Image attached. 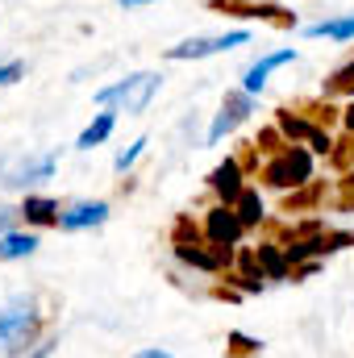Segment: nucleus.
Listing matches in <instances>:
<instances>
[{"label": "nucleus", "mask_w": 354, "mask_h": 358, "mask_svg": "<svg viewBox=\"0 0 354 358\" xmlns=\"http://www.w3.org/2000/svg\"><path fill=\"white\" fill-rule=\"evenodd\" d=\"M342 121H346V129H354V104L346 108V113H342Z\"/></svg>", "instance_id": "cd10ccee"}, {"label": "nucleus", "mask_w": 354, "mask_h": 358, "mask_svg": "<svg viewBox=\"0 0 354 358\" xmlns=\"http://www.w3.org/2000/svg\"><path fill=\"white\" fill-rule=\"evenodd\" d=\"M255 150H275V155H279V125L259 129V142H255Z\"/></svg>", "instance_id": "4be33fe9"}, {"label": "nucleus", "mask_w": 354, "mask_h": 358, "mask_svg": "<svg viewBox=\"0 0 354 358\" xmlns=\"http://www.w3.org/2000/svg\"><path fill=\"white\" fill-rule=\"evenodd\" d=\"M242 292H263V279H267V271L263 263H259V255L255 250H242V259H238V271L229 275Z\"/></svg>", "instance_id": "9b49d317"}, {"label": "nucleus", "mask_w": 354, "mask_h": 358, "mask_svg": "<svg viewBox=\"0 0 354 358\" xmlns=\"http://www.w3.org/2000/svg\"><path fill=\"white\" fill-rule=\"evenodd\" d=\"M125 8H138V4H150V0H121Z\"/></svg>", "instance_id": "c85d7f7f"}, {"label": "nucleus", "mask_w": 354, "mask_h": 358, "mask_svg": "<svg viewBox=\"0 0 354 358\" xmlns=\"http://www.w3.org/2000/svg\"><path fill=\"white\" fill-rule=\"evenodd\" d=\"M275 125H279V134L288 138V146H296V142H313L321 129L313 125V121H304V117H296V113H275Z\"/></svg>", "instance_id": "f8f14e48"}, {"label": "nucleus", "mask_w": 354, "mask_h": 358, "mask_svg": "<svg viewBox=\"0 0 354 358\" xmlns=\"http://www.w3.org/2000/svg\"><path fill=\"white\" fill-rule=\"evenodd\" d=\"M34 250H38V238H34V234H13V229L0 234V259H4V263H13V259H29Z\"/></svg>", "instance_id": "2eb2a0df"}, {"label": "nucleus", "mask_w": 354, "mask_h": 358, "mask_svg": "<svg viewBox=\"0 0 354 358\" xmlns=\"http://www.w3.org/2000/svg\"><path fill=\"white\" fill-rule=\"evenodd\" d=\"M229 342H234V355H259V342H250L246 334H229Z\"/></svg>", "instance_id": "b1692460"}, {"label": "nucleus", "mask_w": 354, "mask_h": 358, "mask_svg": "<svg viewBox=\"0 0 354 358\" xmlns=\"http://www.w3.org/2000/svg\"><path fill=\"white\" fill-rule=\"evenodd\" d=\"M309 38H334V42H351L354 38V13L351 17H334V21H317L304 29Z\"/></svg>", "instance_id": "dca6fc26"}, {"label": "nucleus", "mask_w": 354, "mask_h": 358, "mask_svg": "<svg viewBox=\"0 0 354 358\" xmlns=\"http://www.w3.org/2000/svg\"><path fill=\"white\" fill-rule=\"evenodd\" d=\"M142 150H146V138H138V142H134V146H129V150H121V155H117V163H113V167H117V171H121V176H125V171H129V167H134V163H138V159H142Z\"/></svg>", "instance_id": "412c9836"}, {"label": "nucleus", "mask_w": 354, "mask_h": 358, "mask_svg": "<svg viewBox=\"0 0 354 358\" xmlns=\"http://www.w3.org/2000/svg\"><path fill=\"white\" fill-rule=\"evenodd\" d=\"M21 80V63H0V88Z\"/></svg>", "instance_id": "393cba45"}, {"label": "nucleus", "mask_w": 354, "mask_h": 358, "mask_svg": "<svg viewBox=\"0 0 354 358\" xmlns=\"http://www.w3.org/2000/svg\"><path fill=\"white\" fill-rule=\"evenodd\" d=\"M259 255V263H263V271H267V279H288V250H275V246H259L255 250Z\"/></svg>", "instance_id": "f3484780"}, {"label": "nucleus", "mask_w": 354, "mask_h": 358, "mask_svg": "<svg viewBox=\"0 0 354 358\" xmlns=\"http://www.w3.org/2000/svg\"><path fill=\"white\" fill-rule=\"evenodd\" d=\"M21 213H25V221L29 225H59V204L55 200H46V196H25V204H21Z\"/></svg>", "instance_id": "4468645a"}, {"label": "nucleus", "mask_w": 354, "mask_h": 358, "mask_svg": "<svg viewBox=\"0 0 354 358\" xmlns=\"http://www.w3.org/2000/svg\"><path fill=\"white\" fill-rule=\"evenodd\" d=\"M208 187H213L225 204H238V196L246 192V187H242V163H238V159H225V163L208 176Z\"/></svg>", "instance_id": "1a4fd4ad"}, {"label": "nucleus", "mask_w": 354, "mask_h": 358, "mask_svg": "<svg viewBox=\"0 0 354 358\" xmlns=\"http://www.w3.org/2000/svg\"><path fill=\"white\" fill-rule=\"evenodd\" d=\"M113 121H117L113 113H100V117L92 121L88 129L80 134V142H76V146H80V150H92V146H100V142H104V138L113 134Z\"/></svg>", "instance_id": "6ab92c4d"}, {"label": "nucleus", "mask_w": 354, "mask_h": 358, "mask_svg": "<svg viewBox=\"0 0 354 358\" xmlns=\"http://www.w3.org/2000/svg\"><path fill=\"white\" fill-rule=\"evenodd\" d=\"M296 59V50L288 46V50H275V55H263L255 67H246V76H242V92H250V96H259L267 84V76L275 71V67H283V63H292Z\"/></svg>", "instance_id": "9d476101"}, {"label": "nucleus", "mask_w": 354, "mask_h": 358, "mask_svg": "<svg viewBox=\"0 0 354 358\" xmlns=\"http://www.w3.org/2000/svg\"><path fill=\"white\" fill-rule=\"evenodd\" d=\"M309 146H313L317 155H330V150H334V142H330V134H325V129H321V134H317V138H313Z\"/></svg>", "instance_id": "a878e982"}, {"label": "nucleus", "mask_w": 354, "mask_h": 358, "mask_svg": "<svg viewBox=\"0 0 354 358\" xmlns=\"http://www.w3.org/2000/svg\"><path fill=\"white\" fill-rule=\"evenodd\" d=\"M263 179L271 187H300V183H309L313 179V155L304 150V146H283L271 163L263 167Z\"/></svg>", "instance_id": "f03ea898"}, {"label": "nucleus", "mask_w": 354, "mask_h": 358, "mask_svg": "<svg viewBox=\"0 0 354 358\" xmlns=\"http://www.w3.org/2000/svg\"><path fill=\"white\" fill-rule=\"evenodd\" d=\"M155 92H159V76L155 71H138V76H129V80H121L113 88H100L96 100L100 104H117L121 113H142L155 100Z\"/></svg>", "instance_id": "f257e3e1"}, {"label": "nucleus", "mask_w": 354, "mask_h": 358, "mask_svg": "<svg viewBox=\"0 0 354 358\" xmlns=\"http://www.w3.org/2000/svg\"><path fill=\"white\" fill-rule=\"evenodd\" d=\"M104 221H108V204L104 200H84V204H71L59 217V229H92V225H104Z\"/></svg>", "instance_id": "6e6552de"}, {"label": "nucleus", "mask_w": 354, "mask_h": 358, "mask_svg": "<svg viewBox=\"0 0 354 358\" xmlns=\"http://www.w3.org/2000/svg\"><path fill=\"white\" fill-rule=\"evenodd\" d=\"M250 42V34L246 29H234V34H221V38H187V42H179L167 50V59H208V55H221V50H234V46H246Z\"/></svg>", "instance_id": "423d86ee"}, {"label": "nucleus", "mask_w": 354, "mask_h": 358, "mask_svg": "<svg viewBox=\"0 0 354 358\" xmlns=\"http://www.w3.org/2000/svg\"><path fill=\"white\" fill-rule=\"evenodd\" d=\"M176 259L187 263V267H200V271H221V255L217 250H204L200 242H176Z\"/></svg>", "instance_id": "ddd939ff"}, {"label": "nucleus", "mask_w": 354, "mask_h": 358, "mask_svg": "<svg viewBox=\"0 0 354 358\" xmlns=\"http://www.w3.org/2000/svg\"><path fill=\"white\" fill-rule=\"evenodd\" d=\"M55 176V155H4L0 159V187H29Z\"/></svg>", "instance_id": "20e7f679"}, {"label": "nucleus", "mask_w": 354, "mask_h": 358, "mask_svg": "<svg viewBox=\"0 0 354 358\" xmlns=\"http://www.w3.org/2000/svg\"><path fill=\"white\" fill-rule=\"evenodd\" d=\"M242 217L229 208V204H217L208 217H204V234H208V242L217 246V255L221 259H229V246H238V238H242Z\"/></svg>", "instance_id": "39448f33"}, {"label": "nucleus", "mask_w": 354, "mask_h": 358, "mask_svg": "<svg viewBox=\"0 0 354 358\" xmlns=\"http://www.w3.org/2000/svg\"><path fill=\"white\" fill-rule=\"evenodd\" d=\"M38 329V313H34V300L17 296L0 308V350H17L34 338Z\"/></svg>", "instance_id": "7ed1b4c3"}, {"label": "nucleus", "mask_w": 354, "mask_h": 358, "mask_svg": "<svg viewBox=\"0 0 354 358\" xmlns=\"http://www.w3.org/2000/svg\"><path fill=\"white\" fill-rule=\"evenodd\" d=\"M234 213L242 217V225H246V229H250V225H259V221H263V196L246 187V192L238 196V204H234Z\"/></svg>", "instance_id": "a211bd4d"}, {"label": "nucleus", "mask_w": 354, "mask_h": 358, "mask_svg": "<svg viewBox=\"0 0 354 358\" xmlns=\"http://www.w3.org/2000/svg\"><path fill=\"white\" fill-rule=\"evenodd\" d=\"M321 196V183H309V192H300V196H288V213L292 208H304V204H313Z\"/></svg>", "instance_id": "5701e85b"}, {"label": "nucleus", "mask_w": 354, "mask_h": 358, "mask_svg": "<svg viewBox=\"0 0 354 358\" xmlns=\"http://www.w3.org/2000/svg\"><path fill=\"white\" fill-rule=\"evenodd\" d=\"M138 358H171V355H167V350H142Z\"/></svg>", "instance_id": "bb28decb"}, {"label": "nucleus", "mask_w": 354, "mask_h": 358, "mask_svg": "<svg viewBox=\"0 0 354 358\" xmlns=\"http://www.w3.org/2000/svg\"><path fill=\"white\" fill-rule=\"evenodd\" d=\"M325 96H354V59L325 80Z\"/></svg>", "instance_id": "aec40b11"}, {"label": "nucleus", "mask_w": 354, "mask_h": 358, "mask_svg": "<svg viewBox=\"0 0 354 358\" xmlns=\"http://www.w3.org/2000/svg\"><path fill=\"white\" fill-rule=\"evenodd\" d=\"M250 113H255V96H250V92H229V96H225V104H221V113H217V117H213V125H208V142L217 146L221 138H229V134H234Z\"/></svg>", "instance_id": "0eeeda50"}]
</instances>
